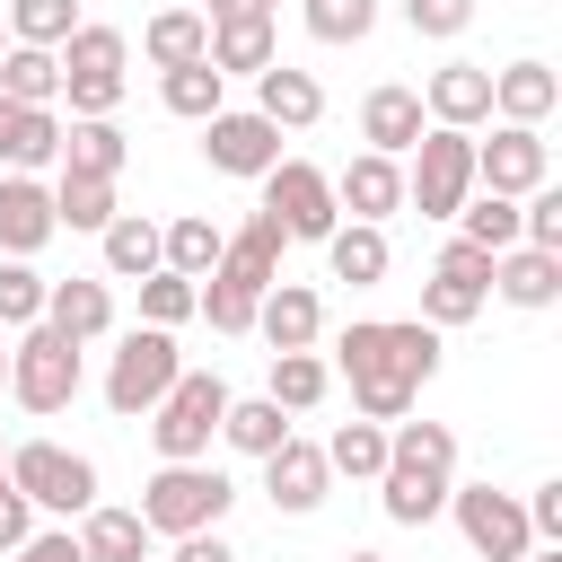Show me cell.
Returning a JSON list of instances; mask_svg holds the SVG:
<instances>
[{
    "label": "cell",
    "mask_w": 562,
    "mask_h": 562,
    "mask_svg": "<svg viewBox=\"0 0 562 562\" xmlns=\"http://www.w3.org/2000/svg\"><path fill=\"white\" fill-rule=\"evenodd\" d=\"M334 369L351 378V413L360 422H404L413 395L439 378V334L422 316H360V325H342Z\"/></svg>",
    "instance_id": "6da1fadb"
},
{
    "label": "cell",
    "mask_w": 562,
    "mask_h": 562,
    "mask_svg": "<svg viewBox=\"0 0 562 562\" xmlns=\"http://www.w3.org/2000/svg\"><path fill=\"white\" fill-rule=\"evenodd\" d=\"M457 492V430L448 422H395L386 465H378V509L395 527H430Z\"/></svg>",
    "instance_id": "7a4b0ae2"
},
{
    "label": "cell",
    "mask_w": 562,
    "mask_h": 562,
    "mask_svg": "<svg viewBox=\"0 0 562 562\" xmlns=\"http://www.w3.org/2000/svg\"><path fill=\"white\" fill-rule=\"evenodd\" d=\"M228 501H237V483H228L211 457L158 465V474L140 483V527H149V536H211V527L228 518Z\"/></svg>",
    "instance_id": "3957f363"
},
{
    "label": "cell",
    "mask_w": 562,
    "mask_h": 562,
    "mask_svg": "<svg viewBox=\"0 0 562 562\" xmlns=\"http://www.w3.org/2000/svg\"><path fill=\"white\" fill-rule=\"evenodd\" d=\"M220 413H228V378H220V369H184V378L149 404V448H158V465H193V457H211Z\"/></svg>",
    "instance_id": "277c9868"
},
{
    "label": "cell",
    "mask_w": 562,
    "mask_h": 562,
    "mask_svg": "<svg viewBox=\"0 0 562 562\" xmlns=\"http://www.w3.org/2000/svg\"><path fill=\"white\" fill-rule=\"evenodd\" d=\"M53 61H61V97H70V114H79V123H114V105H123V61H132L123 26L79 18L70 44H61Z\"/></svg>",
    "instance_id": "5b68a950"
},
{
    "label": "cell",
    "mask_w": 562,
    "mask_h": 562,
    "mask_svg": "<svg viewBox=\"0 0 562 562\" xmlns=\"http://www.w3.org/2000/svg\"><path fill=\"white\" fill-rule=\"evenodd\" d=\"M404 158H413V167H404V202H413L422 220H457L465 193H474V132H439V123H430Z\"/></svg>",
    "instance_id": "8992f818"
},
{
    "label": "cell",
    "mask_w": 562,
    "mask_h": 562,
    "mask_svg": "<svg viewBox=\"0 0 562 562\" xmlns=\"http://www.w3.org/2000/svg\"><path fill=\"white\" fill-rule=\"evenodd\" d=\"M176 378H184V360H176V334H158V325H132V334H123V351L105 360V413H114V422H149V404H158Z\"/></svg>",
    "instance_id": "52a82bcc"
},
{
    "label": "cell",
    "mask_w": 562,
    "mask_h": 562,
    "mask_svg": "<svg viewBox=\"0 0 562 562\" xmlns=\"http://www.w3.org/2000/svg\"><path fill=\"white\" fill-rule=\"evenodd\" d=\"M9 483H18L35 509H53V518H88V509H97V465H88L79 448H61V439L9 448Z\"/></svg>",
    "instance_id": "ba28073f"
},
{
    "label": "cell",
    "mask_w": 562,
    "mask_h": 562,
    "mask_svg": "<svg viewBox=\"0 0 562 562\" xmlns=\"http://www.w3.org/2000/svg\"><path fill=\"white\" fill-rule=\"evenodd\" d=\"M263 184V220L281 228V237H307V246H325L334 228H342V211H334V176L325 167H307V158H281L272 176H255Z\"/></svg>",
    "instance_id": "9c48e42d"
},
{
    "label": "cell",
    "mask_w": 562,
    "mask_h": 562,
    "mask_svg": "<svg viewBox=\"0 0 562 562\" xmlns=\"http://www.w3.org/2000/svg\"><path fill=\"white\" fill-rule=\"evenodd\" d=\"M9 395H18L26 413H61V404L79 395V342L53 334V325H26V334L9 342Z\"/></svg>",
    "instance_id": "30bf717a"
},
{
    "label": "cell",
    "mask_w": 562,
    "mask_h": 562,
    "mask_svg": "<svg viewBox=\"0 0 562 562\" xmlns=\"http://www.w3.org/2000/svg\"><path fill=\"white\" fill-rule=\"evenodd\" d=\"M448 509H457V536H465V553H483V562H527V553H536V527H527L518 492L457 483V492H448Z\"/></svg>",
    "instance_id": "8fae6325"
},
{
    "label": "cell",
    "mask_w": 562,
    "mask_h": 562,
    "mask_svg": "<svg viewBox=\"0 0 562 562\" xmlns=\"http://www.w3.org/2000/svg\"><path fill=\"white\" fill-rule=\"evenodd\" d=\"M483 307H492V255L457 237V246L430 263V281H422V325L448 334V325H474Z\"/></svg>",
    "instance_id": "7c38bea8"
},
{
    "label": "cell",
    "mask_w": 562,
    "mask_h": 562,
    "mask_svg": "<svg viewBox=\"0 0 562 562\" xmlns=\"http://www.w3.org/2000/svg\"><path fill=\"white\" fill-rule=\"evenodd\" d=\"M202 158H211L220 176H272V167H281V132H272L255 105H220V114L202 123Z\"/></svg>",
    "instance_id": "4fadbf2b"
},
{
    "label": "cell",
    "mask_w": 562,
    "mask_h": 562,
    "mask_svg": "<svg viewBox=\"0 0 562 562\" xmlns=\"http://www.w3.org/2000/svg\"><path fill=\"white\" fill-rule=\"evenodd\" d=\"M544 176H553V158H544V132H527V123H501L492 140H474V184H483V193H509V202H527Z\"/></svg>",
    "instance_id": "5bb4252c"
},
{
    "label": "cell",
    "mask_w": 562,
    "mask_h": 562,
    "mask_svg": "<svg viewBox=\"0 0 562 562\" xmlns=\"http://www.w3.org/2000/svg\"><path fill=\"white\" fill-rule=\"evenodd\" d=\"M44 325L70 334L79 351L105 342V334H114V281H105V272H70V281H53V290H44Z\"/></svg>",
    "instance_id": "9a60e30c"
},
{
    "label": "cell",
    "mask_w": 562,
    "mask_h": 562,
    "mask_svg": "<svg viewBox=\"0 0 562 562\" xmlns=\"http://www.w3.org/2000/svg\"><path fill=\"white\" fill-rule=\"evenodd\" d=\"M422 114H430L439 132H474V123H492V70H483V61H448V70H430Z\"/></svg>",
    "instance_id": "2e32d148"
},
{
    "label": "cell",
    "mask_w": 562,
    "mask_h": 562,
    "mask_svg": "<svg viewBox=\"0 0 562 562\" xmlns=\"http://www.w3.org/2000/svg\"><path fill=\"white\" fill-rule=\"evenodd\" d=\"M255 334H263L272 351H316V334H325V299H316L307 281H272V290L255 299Z\"/></svg>",
    "instance_id": "e0dca14e"
},
{
    "label": "cell",
    "mask_w": 562,
    "mask_h": 562,
    "mask_svg": "<svg viewBox=\"0 0 562 562\" xmlns=\"http://www.w3.org/2000/svg\"><path fill=\"white\" fill-rule=\"evenodd\" d=\"M325 483H334V474H325V448L299 439V430L263 457V492H272V509H290V518H307V509L325 501Z\"/></svg>",
    "instance_id": "ac0fdd59"
},
{
    "label": "cell",
    "mask_w": 562,
    "mask_h": 562,
    "mask_svg": "<svg viewBox=\"0 0 562 562\" xmlns=\"http://www.w3.org/2000/svg\"><path fill=\"white\" fill-rule=\"evenodd\" d=\"M61 237V220H53V184H35V176H0V255H35V246H53Z\"/></svg>",
    "instance_id": "d6986e66"
},
{
    "label": "cell",
    "mask_w": 562,
    "mask_h": 562,
    "mask_svg": "<svg viewBox=\"0 0 562 562\" xmlns=\"http://www.w3.org/2000/svg\"><path fill=\"white\" fill-rule=\"evenodd\" d=\"M422 132H430L422 88H395V79H386V88H369V97H360V140H369L378 158H404Z\"/></svg>",
    "instance_id": "ffe728a7"
},
{
    "label": "cell",
    "mask_w": 562,
    "mask_h": 562,
    "mask_svg": "<svg viewBox=\"0 0 562 562\" xmlns=\"http://www.w3.org/2000/svg\"><path fill=\"white\" fill-rule=\"evenodd\" d=\"M334 211H351V220H386V211H404V167L395 158H378V149H360L342 176H334Z\"/></svg>",
    "instance_id": "44dd1931"
},
{
    "label": "cell",
    "mask_w": 562,
    "mask_h": 562,
    "mask_svg": "<svg viewBox=\"0 0 562 562\" xmlns=\"http://www.w3.org/2000/svg\"><path fill=\"white\" fill-rule=\"evenodd\" d=\"M255 114H263L272 132H307V123L325 114V88H316V70H290V61L255 70Z\"/></svg>",
    "instance_id": "7402d4cb"
},
{
    "label": "cell",
    "mask_w": 562,
    "mask_h": 562,
    "mask_svg": "<svg viewBox=\"0 0 562 562\" xmlns=\"http://www.w3.org/2000/svg\"><path fill=\"white\" fill-rule=\"evenodd\" d=\"M553 105H562V79H553L544 61H509V70H492V114H501V123H527V132H536Z\"/></svg>",
    "instance_id": "603a6c76"
},
{
    "label": "cell",
    "mask_w": 562,
    "mask_h": 562,
    "mask_svg": "<svg viewBox=\"0 0 562 562\" xmlns=\"http://www.w3.org/2000/svg\"><path fill=\"white\" fill-rule=\"evenodd\" d=\"M492 290L509 299V307H553L562 299V255H536V246H509V255H492Z\"/></svg>",
    "instance_id": "cb8c5ba5"
},
{
    "label": "cell",
    "mask_w": 562,
    "mask_h": 562,
    "mask_svg": "<svg viewBox=\"0 0 562 562\" xmlns=\"http://www.w3.org/2000/svg\"><path fill=\"white\" fill-rule=\"evenodd\" d=\"M272 61H281L272 18H220V26H211V70H220V79H237V70L255 79V70H272Z\"/></svg>",
    "instance_id": "d4e9b609"
},
{
    "label": "cell",
    "mask_w": 562,
    "mask_h": 562,
    "mask_svg": "<svg viewBox=\"0 0 562 562\" xmlns=\"http://www.w3.org/2000/svg\"><path fill=\"white\" fill-rule=\"evenodd\" d=\"M79 553L88 562H149V527H140V509H114V501H97L79 527Z\"/></svg>",
    "instance_id": "484cf974"
},
{
    "label": "cell",
    "mask_w": 562,
    "mask_h": 562,
    "mask_svg": "<svg viewBox=\"0 0 562 562\" xmlns=\"http://www.w3.org/2000/svg\"><path fill=\"white\" fill-rule=\"evenodd\" d=\"M53 167H70V176H105V184H123V167H132V140L114 132V123H79L70 114V132H61V158Z\"/></svg>",
    "instance_id": "4316f807"
},
{
    "label": "cell",
    "mask_w": 562,
    "mask_h": 562,
    "mask_svg": "<svg viewBox=\"0 0 562 562\" xmlns=\"http://www.w3.org/2000/svg\"><path fill=\"white\" fill-rule=\"evenodd\" d=\"M97 246H105V281H149L158 272V220H140V211H114L97 228Z\"/></svg>",
    "instance_id": "83f0119b"
},
{
    "label": "cell",
    "mask_w": 562,
    "mask_h": 562,
    "mask_svg": "<svg viewBox=\"0 0 562 562\" xmlns=\"http://www.w3.org/2000/svg\"><path fill=\"white\" fill-rule=\"evenodd\" d=\"M220 439H228L237 457H255V465H263V457L290 439V413H281L272 395H228V413H220Z\"/></svg>",
    "instance_id": "f1b7e54d"
},
{
    "label": "cell",
    "mask_w": 562,
    "mask_h": 562,
    "mask_svg": "<svg viewBox=\"0 0 562 562\" xmlns=\"http://www.w3.org/2000/svg\"><path fill=\"white\" fill-rule=\"evenodd\" d=\"M140 53H149L158 70H184V61H211V26H202V9H158V18L140 26Z\"/></svg>",
    "instance_id": "f546056e"
},
{
    "label": "cell",
    "mask_w": 562,
    "mask_h": 562,
    "mask_svg": "<svg viewBox=\"0 0 562 562\" xmlns=\"http://www.w3.org/2000/svg\"><path fill=\"white\" fill-rule=\"evenodd\" d=\"M220 246H228V228H211L202 211H184V220H167V228H158V272L202 281V272L220 263Z\"/></svg>",
    "instance_id": "4dcf8cb0"
},
{
    "label": "cell",
    "mask_w": 562,
    "mask_h": 562,
    "mask_svg": "<svg viewBox=\"0 0 562 562\" xmlns=\"http://www.w3.org/2000/svg\"><path fill=\"white\" fill-rule=\"evenodd\" d=\"M325 272L351 281V290H378V281H386V228H369V220L334 228V237H325Z\"/></svg>",
    "instance_id": "1f68e13d"
},
{
    "label": "cell",
    "mask_w": 562,
    "mask_h": 562,
    "mask_svg": "<svg viewBox=\"0 0 562 562\" xmlns=\"http://www.w3.org/2000/svg\"><path fill=\"white\" fill-rule=\"evenodd\" d=\"M0 97H9V105H53V97H61V61L35 53V44H9V53H0Z\"/></svg>",
    "instance_id": "d6a6232c"
},
{
    "label": "cell",
    "mask_w": 562,
    "mask_h": 562,
    "mask_svg": "<svg viewBox=\"0 0 562 562\" xmlns=\"http://www.w3.org/2000/svg\"><path fill=\"white\" fill-rule=\"evenodd\" d=\"M158 97H167V114H184V123H211V114L228 105V79H220L211 61H184V70H158Z\"/></svg>",
    "instance_id": "836d02e7"
},
{
    "label": "cell",
    "mask_w": 562,
    "mask_h": 562,
    "mask_svg": "<svg viewBox=\"0 0 562 562\" xmlns=\"http://www.w3.org/2000/svg\"><path fill=\"white\" fill-rule=\"evenodd\" d=\"M114 211H123V202H114V184H105V176H70V167L53 176V220H61V228H88V237H97Z\"/></svg>",
    "instance_id": "e575fe53"
},
{
    "label": "cell",
    "mask_w": 562,
    "mask_h": 562,
    "mask_svg": "<svg viewBox=\"0 0 562 562\" xmlns=\"http://www.w3.org/2000/svg\"><path fill=\"white\" fill-rule=\"evenodd\" d=\"M325 386H334V369H325L316 351H272V386H263V395H272L281 413H316Z\"/></svg>",
    "instance_id": "d590c367"
},
{
    "label": "cell",
    "mask_w": 562,
    "mask_h": 562,
    "mask_svg": "<svg viewBox=\"0 0 562 562\" xmlns=\"http://www.w3.org/2000/svg\"><path fill=\"white\" fill-rule=\"evenodd\" d=\"M386 465V422H342L325 439V474H351V483H378Z\"/></svg>",
    "instance_id": "8d00e7d4"
},
{
    "label": "cell",
    "mask_w": 562,
    "mask_h": 562,
    "mask_svg": "<svg viewBox=\"0 0 562 562\" xmlns=\"http://www.w3.org/2000/svg\"><path fill=\"white\" fill-rule=\"evenodd\" d=\"M79 26V0H9V44H35V53H61Z\"/></svg>",
    "instance_id": "74e56055"
},
{
    "label": "cell",
    "mask_w": 562,
    "mask_h": 562,
    "mask_svg": "<svg viewBox=\"0 0 562 562\" xmlns=\"http://www.w3.org/2000/svg\"><path fill=\"white\" fill-rule=\"evenodd\" d=\"M457 228H465V246H483V255H509V246H518V202H509V193H465Z\"/></svg>",
    "instance_id": "f35d334b"
},
{
    "label": "cell",
    "mask_w": 562,
    "mask_h": 562,
    "mask_svg": "<svg viewBox=\"0 0 562 562\" xmlns=\"http://www.w3.org/2000/svg\"><path fill=\"white\" fill-rule=\"evenodd\" d=\"M44 272L35 263H18V255H0V334H26V325H44Z\"/></svg>",
    "instance_id": "ab89813d"
},
{
    "label": "cell",
    "mask_w": 562,
    "mask_h": 562,
    "mask_svg": "<svg viewBox=\"0 0 562 562\" xmlns=\"http://www.w3.org/2000/svg\"><path fill=\"white\" fill-rule=\"evenodd\" d=\"M299 18H307L316 44H360L378 26V0H299Z\"/></svg>",
    "instance_id": "60d3db41"
},
{
    "label": "cell",
    "mask_w": 562,
    "mask_h": 562,
    "mask_svg": "<svg viewBox=\"0 0 562 562\" xmlns=\"http://www.w3.org/2000/svg\"><path fill=\"white\" fill-rule=\"evenodd\" d=\"M140 290V325H158V334H176L184 316H193V281L184 272H149V281H132Z\"/></svg>",
    "instance_id": "b9f144b4"
},
{
    "label": "cell",
    "mask_w": 562,
    "mask_h": 562,
    "mask_svg": "<svg viewBox=\"0 0 562 562\" xmlns=\"http://www.w3.org/2000/svg\"><path fill=\"white\" fill-rule=\"evenodd\" d=\"M404 26H413V35H430V44H448V35H465V26H474V0H404Z\"/></svg>",
    "instance_id": "7bdbcfd3"
},
{
    "label": "cell",
    "mask_w": 562,
    "mask_h": 562,
    "mask_svg": "<svg viewBox=\"0 0 562 562\" xmlns=\"http://www.w3.org/2000/svg\"><path fill=\"white\" fill-rule=\"evenodd\" d=\"M518 509H527V527H536V544H562V483H536V492H527Z\"/></svg>",
    "instance_id": "ee69618b"
},
{
    "label": "cell",
    "mask_w": 562,
    "mask_h": 562,
    "mask_svg": "<svg viewBox=\"0 0 562 562\" xmlns=\"http://www.w3.org/2000/svg\"><path fill=\"white\" fill-rule=\"evenodd\" d=\"M26 536H35V501H26L18 483H0V553H18Z\"/></svg>",
    "instance_id": "f6af8a7d"
},
{
    "label": "cell",
    "mask_w": 562,
    "mask_h": 562,
    "mask_svg": "<svg viewBox=\"0 0 562 562\" xmlns=\"http://www.w3.org/2000/svg\"><path fill=\"white\" fill-rule=\"evenodd\" d=\"M18 562H88V553H79V536H70V527H35V536L18 544Z\"/></svg>",
    "instance_id": "bcb514c9"
},
{
    "label": "cell",
    "mask_w": 562,
    "mask_h": 562,
    "mask_svg": "<svg viewBox=\"0 0 562 562\" xmlns=\"http://www.w3.org/2000/svg\"><path fill=\"white\" fill-rule=\"evenodd\" d=\"M176 562H237V544L211 527V536H176Z\"/></svg>",
    "instance_id": "7dc6e473"
},
{
    "label": "cell",
    "mask_w": 562,
    "mask_h": 562,
    "mask_svg": "<svg viewBox=\"0 0 562 562\" xmlns=\"http://www.w3.org/2000/svg\"><path fill=\"white\" fill-rule=\"evenodd\" d=\"M272 9H281V0H211L202 26H220V18H272Z\"/></svg>",
    "instance_id": "c3c4849f"
},
{
    "label": "cell",
    "mask_w": 562,
    "mask_h": 562,
    "mask_svg": "<svg viewBox=\"0 0 562 562\" xmlns=\"http://www.w3.org/2000/svg\"><path fill=\"white\" fill-rule=\"evenodd\" d=\"M18 114H26V105H9V97H0V158H9V132H18Z\"/></svg>",
    "instance_id": "681fc988"
},
{
    "label": "cell",
    "mask_w": 562,
    "mask_h": 562,
    "mask_svg": "<svg viewBox=\"0 0 562 562\" xmlns=\"http://www.w3.org/2000/svg\"><path fill=\"white\" fill-rule=\"evenodd\" d=\"M527 562H562V544H536V553H527Z\"/></svg>",
    "instance_id": "f907efd6"
},
{
    "label": "cell",
    "mask_w": 562,
    "mask_h": 562,
    "mask_svg": "<svg viewBox=\"0 0 562 562\" xmlns=\"http://www.w3.org/2000/svg\"><path fill=\"white\" fill-rule=\"evenodd\" d=\"M0 395H9V334H0Z\"/></svg>",
    "instance_id": "816d5d0a"
},
{
    "label": "cell",
    "mask_w": 562,
    "mask_h": 562,
    "mask_svg": "<svg viewBox=\"0 0 562 562\" xmlns=\"http://www.w3.org/2000/svg\"><path fill=\"white\" fill-rule=\"evenodd\" d=\"M342 562H386V553H342Z\"/></svg>",
    "instance_id": "f5cc1de1"
},
{
    "label": "cell",
    "mask_w": 562,
    "mask_h": 562,
    "mask_svg": "<svg viewBox=\"0 0 562 562\" xmlns=\"http://www.w3.org/2000/svg\"><path fill=\"white\" fill-rule=\"evenodd\" d=\"M0 483H9V448H0Z\"/></svg>",
    "instance_id": "db71d44e"
},
{
    "label": "cell",
    "mask_w": 562,
    "mask_h": 562,
    "mask_svg": "<svg viewBox=\"0 0 562 562\" xmlns=\"http://www.w3.org/2000/svg\"><path fill=\"white\" fill-rule=\"evenodd\" d=\"M0 53H9V26H0Z\"/></svg>",
    "instance_id": "11a10c76"
}]
</instances>
